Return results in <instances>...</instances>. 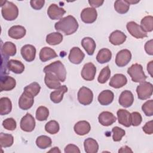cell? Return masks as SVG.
Masks as SVG:
<instances>
[{"label": "cell", "instance_id": "cell-1", "mask_svg": "<svg viewBox=\"0 0 153 153\" xmlns=\"http://www.w3.org/2000/svg\"><path fill=\"white\" fill-rule=\"evenodd\" d=\"M54 27L57 31H61L66 35H70L77 30L78 23L74 16L69 15L56 22Z\"/></svg>", "mask_w": 153, "mask_h": 153}, {"label": "cell", "instance_id": "cell-2", "mask_svg": "<svg viewBox=\"0 0 153 153\" xmlns=\"http://www.w3.org/2000/svg\"><path fill=\"white\" fill-rule=\"evenodd\" d=\"M43 72H51L55 74L60 79L61 82H64L66 79V71L64 65L60 61L57 60L48 65L45 66L43 69Z\"/></svg>", "mask_w": 153, "mask_h": 153}, {"label": "cell", "instance_id": "cell-3", "mask_svg": "<svg viewBox=\"0 0 153 153\" xmlns=\"http://www.w3.org/2000/svg\"><path fill=\"white\" fill-rule=\"evenodd\" d=\"M1 13L5 20L13 21L18 17L19 9L12 2L5 1V3L1 5Z\"/></svg>", "mask_w": 153, "mask_h": 153}, {"label": "cell", "instance_id": "cell-4", "mask_svg": "<svg viewBox=\"0 0 153 153\" xmlns=\"http://www.w3.org/2000/svg\"><path fill=\"white\" fill-rule=\"evenodd\" d=\"M127 73L131 77V80L135 82H143L147 78L143 71L142 66L138 63L133 64L128 68Z\"/></svg>", "mask_w": 153, "mask_h": 153}, {"label": "cell", "instance_id": "cell-5", "mask_svg": "<svg viewBox=\"0 0 153 153\" xmlns=\"http://www.w3.org/2000/svg\"><path fill=\"white\" fill-rule=\"evenodd\" d=\"M152 91L153 86L149 82L144 81L141 82L136 88L137 97L140 100H146L150 98L152 94Z\"/></svg>", "mask_w": 153, "mask_h": 153}, {"label": "cell", "instance_id": "cell-6", "mask_svg": "<svg viewBox=\"0 0 153 153\" xmlns=\"http://www.w3.org/2000/svg\"><path fill=\"white\" fill-rule=\"evenodd\" d=\"M93 99V93L90 88L84 86L79 88L78 92V100L81 105H88L92 102Z\"/></svg>", "mask_w": 153, "mask_h": 153}, {"label": "cell", "instance_id": "cell-7", "mask_svg": "<svg viewBox=\"0 0 153 153\" xmlns=\"http://www.w3.org/2000/svg\"><path fill=\"white\" fill-rule=\"evenodd\" d=\"M126 27L129 33L137 39H142L146 37L147 33L144 32L140 26L135 22H129L126 25Z\"/></svg>", "mask_w": 153, "mask_h": 153}, {"label": "cell", "instance_id": "cell-8", "mask_svg": "<svg viewBox=\"0 0 153 153\" xmlns=\"http://www.w3.org/2000/svg\"><path fill=\"white\" fill-rule=\"evenodd\" d=\"M34 96L30 93L24 91L19 100V106L23 110L30 109L34 103Z\"/></svg>", "mask_w": 153, "mask_h": 153}, {"label": "cell", "instance_id": "cell-9", "mask_svg": "<svg viewBox=\"0 0 153 153\" xmlns=\"http://www.w3.org/2000/svg\"><path fill=\"white\" fill-rule=\"evenodd\" d=\"M20 126L21 129L26 132L32 131L35 127V120L29 113H27L20 120Z\"/></svg>", "mask_w": 153, "mask_h": 153}, {"label": "cell", "instance_id": "cell-10", "mask_svg": "<svg viewBox=\"0 0 153 153\" xmlns=\"http://www.w3.org/2000/svg\"><path fill=\"white\" fill-rule=\"evenodd\" d=\"M131 59V53L127 49H123L118 51L115 57V63L119 67L126 66Z\"/></svg>", "mask_w": 153, "mask_h": 153}, {"label": "cell", "instance_id": "cell-11", "mask_svg": "<svg viewBox=\"0 0 153 153\" xmlns=\"http://www.w3.org/2000/svg\"><path fill=\"white\" fill-rule=\"evenodd\" d=\"M97 17V13L95 8L92 7H87L84 8L81 13V19L82 21L85 23H94Z\"/></svg>", "mask_w": 153, "mask_h": 153}, {"label": "cell", "instance_id": "cell-12", "mask_svg": "<svg viewBox=\"0 0 153 153\" xmlns=\"http://www.w3.org/2000/svg\"><path fill=\"white\" fill-rule=\"evenodd\" d=\"M96 73V68L91 62L85 63L81 71V75L82 78L86 81H92L94 79Z\"/></svg>", "mask_w": 153, "mask_h": 153}, {"label": "cell", "instance_id": "cell-13", "mask_svg": "<svg viewBox=\"0 0 153 153\" xmlns=\"http://www.w3.org/2000/svg\"><path fill=\"white\" fill-rule=\"evenodd\" d=\"M21 54L26 62H32L36 56V48L35 47L30 44H26L23 45L20 50Z\"/></svg>", "mask_w": 153, "mask_h": 153}, {"label": "cell", "instance_id": "cell-14", "mask_svg": "<svg viewBox=\"0 0 153 153\" xmlns=\"http://www.w3.org/2000/svg\"><path fill=\"white\" fill-rule=\"evenodd\" d=\"M66 13V11L63 8L59 7L55 4H51L47 10V14L51 20L61 19Z\"/></svg>", "mask_w": 153, "mask_h": 153}, {"label": "cell", "instance_id": "cell-15", "mask_svg": "<svg viewBox=\"0 0 153 153\" xmlns=\"http://www.w3.org/2000/svg\"><path fill=\"white\" fill-rule=\"evenodd\" d=\"M45 84L50 89H57L61 86L60 81L59 78L51 72H46L44 77Z\"/></svg>", "mask_w": 153, "mask_h": 153}, {"label": "cell", "instance_id": "cell-16", "mask_svg": "<svg viewBox=\"0 0 153 153\" xmlns=\"http://www.w3.org/2000/svg\"><path fill=\"white\" fill-rule=\"evenodd\" d=\"M84 57L85 54L81 50L79 47H74L70 50L68 59L72 63L78 65L81 63Z\"/></svg>", "mask_w": 153, "mask_h": 153}, {"label": "cell", "instance_id": "cell-17", "mask_svg": "<svg viewBox=\"0 0 153 153\" xmlns=\"http://www.w3.org/2000/svg\"><path fill=\"white\" fill-rule=\"evenodd\" d=\"M115 116L111 112L103 111L101 112L99 117L98 120L100 124L103 126H109L116 121Z\"/></svg>", "mask_w": 153, "mask_h": 153}, {"label": "cell", "instance_id": "cell-18", "mask_svg": "<svg viewBox=\"0 0 153 153\" xmlns=\"http://www.w3.org/2000/svg\"><path fill=\"white\" fill-rule=\"evenodd\" d=\"M119 103L124 108L131 106L134 102V96L133 93L129 90L123 91L119 97Z\"/></svg>", "mask_w": 153, "mask_h": 153}, {"label": "cell", "instance_id": "cell-19", "mask_svg": "<svg viewBox=\"0 0 153 153\" xmlns=\"http://www.w3.org/2000/svg\"><path fill=\"white\" fill-rule=\"evenodd\" d=\"M127 82L126 76L121 74H115L110 79L109 85L115 88H120L124 86Z\"/></svg>", "mask_w": 153, "mask_h": 153}, {"label": "cell", "instance_id": "cell-20", "mask_svg": "<svg viewBox=\"0 0 153 153\" xmlns=\"http://www.w3.org/2000/svg\"><path fill=\"white\" fill-rule=\"evenodd\" d=\"M16 85V81L14 78L10 76L1 77L0 91H10L13 90Z\"/></svg>", "mask_w": 153, "mask_h": 153}, {"label": "cell", "instance_id": "cell-21", "mask_svg": "<svg viewBox=\"0 0 153 153\" xmlns=\"http://www.w3.org/2000/svg\"><path fill=\"white\" fill-rule=\"evenodd\" d=\"M26 29L20 25H14L11 26L8 31V36L15 39H19L24 37L26 35Z\"/></svg>", "mask_w": 153, "mask_h": 153}, {"label": "cell", "instance_id": "cell-22", "mask_svg": "<svg viewBox=\"0 0 153 153\" xmlns=\"http://www.w3.org/2000/svg\"><path fill=\"white\" fill-rule=\"evenodd\" d=\"M127 38V36L121 31L116 30L112 32L109 37L110 43L114 45H119L123 44Z\"/></svg>", "mask_w": 153, "mask_h": 153}, {"label": "cell", "instance_id": "cell-23", "mask_svg": "<svg viewBox=\"0 0 153 153\" xmlns=\"http://www.w3.org/2000/svg\"><path fill=\"white\" fill-rule=\"evenodd\" d=\"M114 98V93L109 90L102 91L98 96L97 99L101 105H108L111 104Z\"/></svg>", "mask_w": 153, "mask_h": 153}, {"label": "cell", "instance_id": "cell-24", "mask_svg": "<svg viewBox=\"0 0 153 153\" xmlns=\"http://www.w3.org/2000/svg\"><path fill=\"white\" fill-rule=\"evenodd\" d=\"M74 129V131L78 135L84 136L90 132L91 130V126L88 121H79L75 124Z\"/></svg>", "mask_w": 153, "mask_h": 153}, {"label": "cell", "instance_id": "cell-25", "mask_svg": "<svg viewBox=\"0 0 153 153\" xmlns=\"http://www.w3.org/2000/svg\"><path fill=\"white\" fill-rule=\"evenodd\" d=\"M117 115L118 123L126 127H129L131 126L130 113L128 111L123 109H120L118 110Z\"/></svg>", "mask_w": 153, "mask_h": 153}, {"label": "cell", "instance_id": "cell-26", "mask_svg": "<svg viewBox=\"0 0 153 153\" xmlns=\"http://www.w3.org/2000/svg\"><path fill=\"white\" fill-rule=\"evenodd\" d=\"M67 91L68 87L65 85H61L59 88L51 93L50 96L51 100L54 103H60L63 98L64 94Z\"/></svg>", "mask_w": 153, "mask_h": 153}, {"label": "cell", "instance_id": "cell-27", "mask_svg": "<svg viewBox=\"0 0 153 153\" xmlns=\"http://www.w3.org/2000/svg\"><path fill=\"white\" fill-rule=\"evenodd\" d=\"M39 57V59L42 62H45L52 59L57 57V54L53 49L48 47H45L40 50Z\"/></svg>", "mask_w": 153, "mask_h": 153}, {"label": "cell", "instance_id": "cell-28", "mask_svg": "<svg viewBox=\"0 0 153 153\" xmlns=\"http://www.w3.org/2000/svg\"><path fill=\"white\" fill-rule=\"evenodd\" d=\"M7 68L9 71L16 74H20L24 71L25 66L19 60L11 59L8 61Z\"/></svg>", "mask_w": 153, "mask_h": 153}, {"label": "cell", "instance_id": "cell-29", "mask_svg": "<svg viewBox=\"0 0 153 153\" xmlns=\"http://www.w3.org/2000/svg\"><path fill=\"white\" fill-rule=\"evenodd\" d=\"M81 45L88 55L92 56L94 54L96 45L94 40L92 38H84L81 41Z\"/></svg>", "mask_w": 153, "mask_h": 153}, {"label": "cell", "instance_id": "cell-30", "mask_svg": "<svg viewBox=\"0 0 153 153\" xmlns=\"http://www.w3.org/2000/svg\"><path fill=\"white\" fill-rule=\"evenodd\" d=\"M17 52L16 45L10 41H7L4 43L1 47V53L2 54L9 57L14 56L16 55Z\"/></svg>", "mask_w": 153, "mask_h": 153}, {"label": "cell", "instance_id": "cell-31", "mask_svg": "<svg viewBox=\"0 0 153 153\" xmlns=\"http://www.w3.org/2000/svg\"><path fill=\"white\" fill-rule=\"evenodd\" d=\"M84 150L87 153H96L99 149L97 142L91 137L86 139L84 142Z\"/></svg>", "mask_w": 153, "mask_h": 153}, {"label": "cell", "instance_id": "cell-32", "mask_svg": "<svg viewBox=\"0 0 153 153\" xmlns=\"http://www.w3.org/2000/svg\"><path fill=\"white\" fill-rule=\"evenodd\" d=\"M12 110V103L10 99L7 97L0 99V114L5 115L11 112Z\"/></svg>", "mask_w": 153, "mask_h": 153}, {"label": "cell", "instance_id": "cell-33", "mask_svg": "<svg viewBox=\"0 0 153 153\" xmlns=\"http://www.w3.org/2000/svg\"><path fill=\"white\" fill-rule=\"evenodd\" d=\"M111 58V51L109 49L105 48L100 50L96 56V60L100 64H103L109 62Z\"/></svg>", "mask_w": 153, "mask_h": 153}, {"label": "cell", "instance_id": "cell-34", "mask_svg": "<svg viewBox=\"0 0 153 153\" xmlns=\"http://www.w3.org/2000/svg\"><path fill=\"white\" fill-rule=\"evenodd\" d=\"M63 40V35L60 32H53L48 34L46 36V42L50 45L59 44Z\"/></svg>", "mask_w": 153, "mask_h": 153}, {"label": "cell", "instance_id": "cell-35", "mask_svg": "<svg viewBox=\"0 0 153 153\" xmlns=\"http://www.w3.org/2000/svg\"><path fill=\"white\" fill-rule=\"evenodd\" d=\"M140 27L145 32H152L153 30V17L147 16L143 17L140 22Z\"/></svg>", "mask_w": 153, "mask_h": 153}, {"label": "cell", "instance_id": "cell-36", "mask_svg": "<svg viewBox=\"0 0 153 153\" xmlns=\"http://www.w3.org/2000/svg\"><path fill=\"white\" fill-rule=\"evenodd\" d=\"M51 139L45 135H41L37 137L36 145L40 149H46L51 146Z\"/></svg>", "mask_w": 153, "mask_h": 153}, {"label": "cell", "instance_id": "cell-37", "mask_svg": "<svg viewBox=\"0 0 153 153\" xmlns=\"http://www.w3.org/2000/svg\"><path fill=\"white\" fill-rule=\"evenodd\" d=\"M14 137L13 136L8 133H0V145L1 148L10 147L13 144Z\"/></svg>", "mask_w": 153, "mask_h": 153}, {"label": "cell", "instance_id": "cell-38", "mask_svg": "<svg viewBox=\"0 0 153 153\" xmlns=\"http://www.w3.org/2000/svg\"><path fill=\"white\" fill-rule=\"evenodd\" d=\"M130 5L125 0H117L114 3V8L115 11L120 14H125L128 12Z\"/></svg>", "mask_w": 153, "mask_h": 153}, {"label": "cell", "instance_id": "cell-39", "mask_svg": "<svg viewBox=\"0 0 153 153\" xmlns=\"http://www.w3.org/2000/svg\"><path fill=\"white\" fill-rule=\"evenodd\" d=\"M49 115V110L45 106H41L38 107L36 111V118L39 121H45Z\"/></svg>", "mask_w": 153, "mask_h": 153}, {"label": "cell", "instance_id": "cell-40", "mask_svg": "<svg viewBox=\"0 0 153 153\" xmlns=\"http://www.w3.org/2000/svg\"><path fill=\"white\" fill-rule=\"evenodd\" d=\"M60 129L59 123L55 120H51L46 123L45 126V131L51 134H54L59 132Z\"/></svg>", "mask_w": 153, "mask_h": 153}, {"label": "cell", "instance_id": "cell-41", "mask_svg": "<svg viewBox=\"0 0 153 153\" xmlns=\"http://www.w3.org/2000/svg\"><path fill=\"white\" fill-rule=\"evenodd\" d=\"M110 76L111 70L109 66H106L101 70L97 78V81L100 84H104L109 79Z\"/></svg>", "mask_w": 153, "mask_h": 153}, {"label": "cell", "instance_id": "cell-42", "mask_svg": "<svg viewBox=\"0 0 153 153\" xmlns=\"http://www.w3.org/2000/svg\"><path fill=\"white\" fill-rule=\"evenodd\" d=\"M41 90V86L36 82H33L26 86L24 88V91H26L32 94L34 97L36 96L39 93Z\"/></svg>", "mask_w": 153, "mask_h": 153}, {"label": "cell", "instance_id": "cell-43", "mask_svg": "<svg viewBox=\"0 0 153 153\" xmlns=\"http://www.w3.org/2000/svg\"><path fill=\"white\" fill-rule=\"evenodd\" d=\"M112 132L113 133L112 139L115 142L120 141L122 137L126 134L125 130L117 126H115L112 128Z\"/></svg>", "mask_w": 153, "mask_h": 153}, {"label": "cell", "instance_id": "cell-44", "mask_svg": "<svg viewBox=\"0 0 153 153\" xmlns=\"http://www.w3.org/2000/svg\"><path fill=\"white\" fill-rule=\"evenodd\" d=\"M142 109L146 116L151 117L153 115V100H149L145 102L142 106Z\"/></svg>", "mask_w": 153, "mask_h": 153}, {"label": "cell", "instance_id": "cell-45", "mask_svg": "<svg viewBox=\"0 0 153 153\" xmlns=\"http://www.w3.org/2000/svg\"><path fill=\"white\" fill-rule=\"evenodd\" d=\"M2 126L5 128V129L13 131L16 128L17 123L14 118H7L3 121Z\"/></svg>", "mask_w": 153, "mask_h": 153}, {"label": "cell", "instance_id": "cell-46", "mask_svg": "<svg viewBox=\"0 0 153 153\" xmlns=\"http://www.w3.org/2000/svg\"><path fill=\"white\" fill-rule=\"evenodd\" d=\"M142 118L140 113L138 112H133L130 114V123L133 126H138L140 124Z\"/></svg>", "mask_w": 153, "mask_h": 153}, {"label": "cell", "instance_id": "cell-47", "mask_svg": "<svg viewBox=\"0 0 153 153\" xmlns=\"http://www.w3.org/2000/svg\"><path fill=\"white\" fill-rule=\"evenodd\" d=\"M44 3V0H31L30 1V6L32 8L36 10H41L43 7Z\"/></svg>", "mask_w": 153, "mask_h": 153}, {"label": "cell", "instance_id": "cell-48", "mask_svg": "<svg viewBox=\"0 0 153 153\" xmlns=\"http://www.w3.org/2000/svg\"><path fill=\"white\" fill-rule=\"evenodd\" d=\"M65 153H71V152H75V153H79L80 152V150L79 149V148L74 145V144H69L68 145L64 150Z\"/></svg>", "mask_w": 153, "mask_h": 153}, {"label": "cell", "instance_id": "cell-49", "mask_svg": "<svg viewBox=\"0 0 153 153\" xmlns=\"http://www.w3.org/2000/svg\"><path fill=\"white\" fill-rule=\"evenodd\" d=\"M143 131L147 134H152L153 133V128H152V121L151 120L143 126L142 127Z\"/></svg>", "mask_w": 153, "mask_h": 153}, {"label": "cell", "instance_id": "cell-50", "mask_svg": "<svg viewBox=\"0 0 153 153\" xmlns=\"http://www.w3.org/2000/svg\"><path fill=\"white\" fill-rule=\"evenodd\" d=\"M145 50L146 53L151 56L153 55V41L151 39L145 44Z\"/></svg>", "mask_w": 153, "mask_h": 153}, {"label": "cell", "instance_id": "cell-51", "mask_svg": "<svg viewBox=\"0 0 153 153\" xmlns=\"http://www.w3.org/2000/svg\"><path fill=\"white\" fill-rule=\"evenodd\" d=\"M89 4L90 6L92 7V8H98L100 6H101L103 2L104 1H100V0H89L88 1Z\"/></svg>", "mask_w": 153, "mask_h": 153}, {"label": "cell", "instance_id": "cell-52", "mask_svg": "<svg viewBox=\"0 0 153 153\" xmlns=\"http://www.w3.org/2000/svg\"><path fill=\"white\" fill-rule=\"evenodd\" d=\"M152 66H153V61L151 60L147 65V71H148V72L149 74V75H151V77H153V75H152V70H153L152 69Z\"/></svg>", "mask_w": 153, "mask_h": 153}, {"label": "cell", "instance_id": "cell-53", "mask_svg": "<svg viewBox=\"0 0 153 153\" xmlns=\"http://www.w3.org/2000/svg\"><path fill=\"white\" fill-rule=\"evenodd\" d=\"M132 150L130 149V147L127 146H122L119 150H118V152H132Z\"/></svg>", "mask_w": 153, "mask_h": 153}, {"label": "cell", "instance_id": "cell-54", "mask_svg": "<svg viewBox=\"0 0 153 153\" xmlns=\"http://www.w3.org/2000/svg\"><path fill=\"white\" fill-rule=\"evenodd\" d=\"M61 151L59 149L58 147H54L52 149H51L50 151H48V152H55V153H60Z\"/></svg>", "mask_w": 153, "mask_h": 153}, {"label": "cell", "instance_id": "cell-55", "mask_svg": "<svg viewBox=\"0 0 153 153\" xmlns=\"http://www.w3.org/2000/svg\"><path fill=\"white\" fill-rule=\"evenodd\" d=\"M126 2H127L129 5L130 4H135L139 2V1H134V0H125Z\"/></svg>", "mask_w": 153, "mask_h": 153}]
</instances>
